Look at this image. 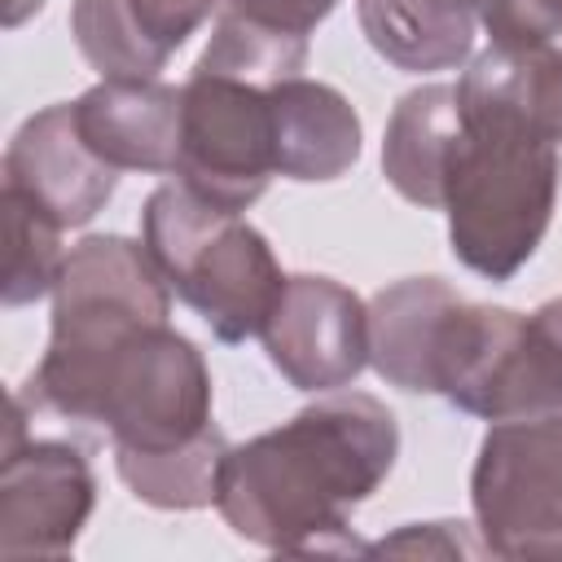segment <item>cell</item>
<instances>
[{
  "mask_svg": "<svg viewBox=\"0 0 562 562\" xmlns=\"http://www.w3.org/2000/svg\"><path fill=\"white\" fill-rule=\"evenodd\" d=\"M176 176L189 193L220 211H250L277 176L268 88L193 70L180 88V158Z\"/></svg>",
  "mask_w": 562,
  "mask_h": 562,
  "instance_id": "obj_8",
  "label": "cell"
},
{
  "mask_svg": "<svg viewBox=\"0 0 562 562\" xmlns=\"http://www.w3.org/2000/svg\"><path fill=\"white\" fill-rule=\"evenodd\" d=\"M369 48L408 75L452 70L474 53L479 0H356Z\"/></svg>",
  "mask_w": 562,
  "mask_h": 562,
  "instance_id": "obj_17",
  "label": "cell"
},
{
  "mask_svg": "<svg viewBox=\"0 0 562 562\" xmlns=\"http://www.w3.org/2000/svg\"><path fill=\"white\" fill-rule=\"evenodd\" d=\"M4 189L31 198L61 228H83L114 198L119 171L83 140L75 101H57L13 132L4 149Z\"/></svg>",
  "mask_w": 562,
  "mask_h": 562,
  "instance_id": "obj_11",
  "label": "cell"
},
{
  "mask_svg": "<svg viewBox=\"0 0 562 562\" xmlns=\"http://www.w3.org/2000/svg\"><path fill=\"white\" fill-rule=\"evenodd\" d=\"M307 44H312V35H294L285 26H272L263 18L220 4V18H215L211 40L193 70L233 75V79L272 88L281 79H294L307 66Z\"/></svg>",
  "mask_w": 562,
  "mask_h": 562,
  "instance_id": "obj_19",
  "label": "cell"
},
{
  "mask_svg": "<svg viewBox=\"0 0 562 562\" xmlns=\"http://www.w3.org/2000/svg\"><path fill=\"white\" fill-rule=\"evenodd\" d=\"M277 176L285 180H338L360 158V114L351 101L321 79H281L268 88Z\"/></svg>",
  "mask_w": 562,
  "mask_h": 562,
  "instance_id": "obj_14",
  "label": "cell"
},
{
  "mask_svg": "<svg viewBox=\"0 0 562 562\" xmlns=\"http://www.w3.org/2000/svg\"><path fill=\"white\" fill-rule=\"evenodd\" d=\"M13 400L31 417L48 413L110 435L114 452H176L215 430L206 356L171 325H140L79 369H31Z\"/></svg>",
  "mask_w": 562,
  "mask_h": 562,
  "instance_id": "obj_3",
  "label": "cell"
},
{
  "mask_svg": "<svg viewBox=\"0 0 562 562\" xmlns=\"http://www.w3.org/2000/svg\"><path fill=\"white\" fill-rule=\"evenodd\" d=\"M435 395L483 422L562 413V342L536 316L461 299L439 338Z\"/></svg>",
  "mask_w": 562,
  "mask_h": 562,
  "instance_id": "obj_5",
  "label": "cell"
},
{
  "mask_svg": "<svg viewBox=\"0 0 562 562\" xmlns=\"http://www.w3.org/2000/svg\"><path fill=\"white\" fill-rule=\"evenodd\" d=\"M531 316H536V321H540V325H544V329H549V334L562 342V299H549V303H540Z\"/></svg>",
  "mask_w": 562,
  "mask_h": 562,
  "instance_id": "obj_25",
  "label": "cell"
},
{
  "mask_svg": "<svg viewBox=\"0 0 562 562\" xmlns=\"http://www.w3.org/2000/svg\"><path fill=\"white\" fill-rule=\"evenodd\" d=\"M400 457V422L369 391H325L277 430L228 443L215 509L233 536L277 553H369L351 536Z\"/></svg>",
  "mask_w": 562,
  "mask_h": 562,
  "instance_id": "obj_1",
  "label": "cell"
},
{
  "mask_svg": "<svg viewBox=\"0 0 562 562\" xmlns=\"http://www.w3.org/2000/svg\"><path fill=\"white\" fill-rule=\"evenodd\" d=\"M259 338L290 386L342 391L369 364V303L334 277L299 272L285 281Z\"/></svg>",
  "mask_w": 562,
  "mask_h": 562,
  "instance_id": "obj_10",
  "label": "cell"
},
{
  "mask_svg": "<svg viewBox=\"0 0 562 562\" xmlns=\"http://www.w3.org/2000/svg\"><path fill=\"white\" fill-rule=\"evenodd\" d=\"M40 9H44V0H4V26H22Z\"/></svg>",
  "mask_w": 562,
  "mask_h": 562,
  "instance_id": "obj_26",
  "label": "cell"
},
{
  "mask_svg": "<svg viewBox=\"0 0 562 562\" xmlns=\"http://www.w3.org/2000/svg\"><path fill=\"white\" fill-rule=\"evenodd\" d=\"M461 132L443 171V215L452 255L487 277L509 281L544 241L562 158L527 97V53L483 48L457 79Z\"/></svg>",
  "mask_w": 562,
  "mask_h": 562,
  "instance_id": "obj_2",
  "label": "cell"
},
{
  "mask_svg": "<svg viewBox=\"0 0 562 562\" xmlns=\"http://www.w3.org/2000/svg\"><path fill=\"white\" fill-rule=\"evenodd\" d=\"M334 4H338V0H224V9L263 18V22L285 26V31H294V35H312V31L334 13Z\"/></svg>",
  "mask_w": 562,
  "mask_h": 562,
  "instance_id": "obj_24",
  "label": "cell"
},
{
  "mask_svg": "<svg viewBox=\"0 0 562 562\" xmlns=\"http://www.w3.org/2000/svg\"><path fill=\"white\" fill-rule=\"evenodd\" d=\"M140 241L171 294L189 303L220 342L259 338L290 281L255 224L202 202L180 180L145 198Z\"/></svg>",
  "mask_w": 562,
  "mask_h": 562,
  "instance_id": "obj_4",
  "label": "cell"
},
{
  "mask_svg": "<svg viewBox=\"0 0 562 562\" xmlns=\"http://www.w3.org/2000/svg\"><path fill=\"white\" fill-rule=\"evenodd\" d=\"M527 97L540 127L562 145V44L527 53Z\"/></svg>",
  "mask_w": 562,
  "mask_h": 562,
  "instance_id": "obj_22",
  "label": "cell"
},
{
  "mask_svg": "<svg viewBox=\"0 0 562 562\" xmlns=\"http://www.w3.org/2000/svg\"><path fill=\"white\" fill-rule=\"evenodd\" d=\"M171 285L145 241L92 233L70 246L53 285V329L35 369H79L140 325H167Z\"/></svg>",
  "mask_w": 562,
  "mask_h": 562,
  "instance_id": "obj_6",
  "label": "cell"
},
{
  "mask_svg": "<svg viewBox=\"0 0 562 562\" xmlns=\"http://www.w3.org/2000/svg\"><path fill=\"white\" fill-rule=\"evenodd\" d=\"M4 233H9V263H4V307H26L53 294L61 277V224L48 220L31 198L4 189Z\"/></svg>",
  "mask_w": 562,
  "mask_h": 562,
  "instance_id": "obj_20",
  "label": "cell"
},
{
  "mask_svg": "<svg viewBox=\"0 0 562 562\" xmlns=\"http://www.w3.org/2000/svg\"><path fill=\"white\" fill-rule=\"evenodd\" d=\"M224 0H75L70 35L101 79H158Z\"/></svg>",
  "mask_w": 562,
  "mask_h": 562,
  "instance_id": "obj_12",
  "label": "cell"
},
{
  "mask_svg": "<svg viewBox=\"0 0 562 562\" xmlns=\"http://www.w3.org/2000/svg\"><path fill=\"white\" fill-rule=\"evenodd\" d=\"M461 294L439 277H404L369 299V364L408 395H435V360Z\"/></svg>",
  "mask_w": 562,
  "mask_h": 562,
  "instance_id": "obj_15",
  "label": "cell"
},
{
  "mask_svg": "<svg viewBox=\"0 0 562 562\" xmlns=\"http://www.w3.org/2000/svg\"><path fill=\"white\" fill-rule=\"evenodd\" d=\"M483 549L496 558H562V413L492 422L470 470Z\"/></svg>",
  "mask_w": 562,
  "mask_h": 562,
  "instance_id": "obj_7",
  "label": "cell"
},
{
  "mask_svg": "<svg viewBox=\"0 0 562 562\" xmlns=\"http://www.w3.org/2000/svg\"><path fill=\"white\" fill-rule=\"evenodd\" d=\"M224 452H228V439L215 426L211 435H202L198 443L176 448V452H114V470L132 487L136 501H145L154 509L189 514V509L215 505Z\"/></svg>",
  "mask_w": 562,
  "mask_h": 562,
  "instance_id": "obj_18",
  "label": "cell"
},
{
  "mask_svg": "<svg viewBox=\"0 0 562 562\" xmlns=\"http://www.w3.org/2000/svg\"><path fill=\"white\" fill-rule=\"evenodd\" d=\"M97 505V479L79 443L26 435V408L9 404L0 461V558H66Z\"/></svg>",
  "mask_w": 562,
  "mask_h": 562,
  "instance_id": "obj_9",
  "label": "cell"
},
{
  "mask_svg": "<svg viewBox=\"0 0 562 562\" xmlns=\"http://www.w3.org/2000/svg\"><path fill=\"white\" fill-rule=\"evenodd\" d=\"M75 123L114 171H176L180 88L162 79H101L75 101Z\"/></svg>",
  "mask_w": 562,
  "mask_h": 562,
  "instance_id": "obj_13",
  "label": "cell"
},
{
  "mask_svg": "<svg viewBox=\"0 0 562 562\" xmlns=\"http://www.w3.org/2000/svg\"><path fill=\"white\" fill-rule=\"evenodd\" d=\"M479 22L496 48L536 53L562 44V0H479Z\"/></svg>",
  "mask_w": 562,
  "mask_h": 562,
  "instance_id": "obj_21",
  "label": "cell"
},
{
  "mask_svg": "<svg viewBox=\"0 0 562 562\" xmlns=\"http://www.w3.org/2000/svg\"><path fill=\"white\" fill-rule=\"evenodd\" d=\"M461 527L465 522H408L404 531L369 544V553H483V540L470 544Z\"/></svg>",
  "mask_w": 562,
  "mask_h": 562,
  "instance_id": "obj_23",
  "label": "cell"
},
{
  "mask_svg": "<svg viewBox=\"0 0 562 562\" xmlns=\"http://www.w3.org/2000/svg\"><path fill=\"white\" fill-rule=\"evenodd\" d=\"M461 132V97L457 83H422L404 92L386 119L382 136V176L386 184L422 206L439 211L443 206V171L452 140Z\"/></svg>",
  "mask_w": 562,
  "mask_h": 562,
  "instance_id": "obj_16",
  "label": "cell"
}]
</instances>
